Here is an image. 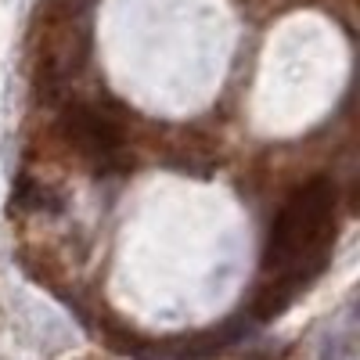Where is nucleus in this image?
I'll list each match as a JSON object with an SVG mask.
<instances>
[{
    "instance_id": "1",
    "label": "nucleus",
    "mask_w": 360,
    "mask_h": 360,
    "mask_svg": "<svg viewBox=\"0 0 360 360\" xmlns=\"http://www.w3.org/2000/svg\"><path fill=\"white\" fill-rule=\"evenodd\" d=\"M332 220H335V188L328 180H314L285 202L263 256V274L270 285V292L259 299L263 317L278 314L303 288V281L314 270H321L335 231Z\"/></svg>"
},
{
    "instance_id": "2",
    "label": "nucleus",
    "mask_w": 360,
    "mask_h": 360,
    "mask_svg": "<svg viewBox=\"0 0 360 360\" xmlns=\"http://www.w3.org/2000/svg\"><path fill=\"white\" fill-rule=\"evenodd\" d=\"M65 134L79 148V155L98 169H108L123 159V134H119V127L98 108H86V105L69 108Z\"/></svg>"
},
{
    "instance_id": "3",
    "label": "nucleus",
    "mask_w": 360,
    "mask_h": 360,
    "mask_svg": "<svg viewBox=\"0 0 360 360\" xmlns=\"http://www.w3.org/2000/svg\"><path fill=\"white\" fill-rule=\"evenodd\" d=\"M18 205L33 209V213H62V198L44 184H22L18 191Z\"/></svg>"
}]
</instances>
